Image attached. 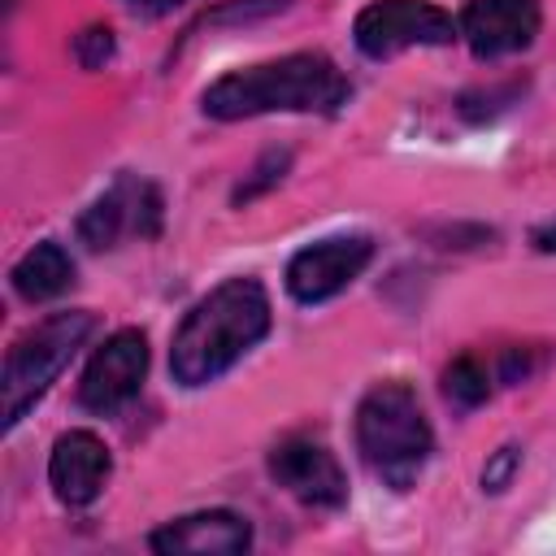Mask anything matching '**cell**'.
<instances>
[{
    "label": "cell",
    "mask_w": 556,
    "mask_h": 556,
    "mask_svg": "<svg viewBox=\"0 0 556 556\" xmlns=\"http://www.w3.org/2000/svg\"><path fill=\"white\" fill-rule=\"evenodd\" d=\"M148 547L156 556H239L252 547V526L230 508H200L156 526Z\"/></svg>",
    "instance_id": "7c38bea8"
},
{
    "label": "cell",
    "mask_w": 556,
    "mask_h": 556,
    "mask_svg": "<svg viewBox=\"0 0 556 556\" xmlns=\"http://www.w3.org/2000/svg\"><path fill=\"white\" fill-rule=\"evenodd\" d=\"M291 169V152L287 148H274V152H265L256 165H252V174H243V182L235 187V204H248V200H256V195H265V191H274L278 182H282V174Z\"/></svg>",
    "instance_id": "2e32d148"
},
{
    "label": "cell",
    "mask_w": 556,
    "mask_h": 556,
    "mask_svg": "<svg viewBox=\"0 0 556 556\" xmlns=\"http://www.w3.org/2000/svg\"><path fill=\"white\" fill-rule=\"evenodd\" d=\"M135 13H143V17H165V13H174L178 4H187V0H126Z\"/></svg>",
    "instance_id": "ffe728a7"
},
{
    "label": "cell",
    "mask_w": 556,
    "mask_h": 556,
    "mask_svg": "<svg viewBox=\"0 0 556 556\" xmlns=\"http://www.w3.org/2000/svg\"><path fill=\"white\" fill-rule=\"evenodd\" d=\"M460 39L478 61H500L513 52H526L543 30V4L539 0H465Z\"/></svg>",
    "instance_id": "30bf717a"
},
{
    "label": "cell",
    "mask_w": 556,
    "mask_h": 556,
    "mask_svg": "<svg viewBox=\"0 0 556 556\" xmlns=\"http://www.w3.org/2000/svg\"><path fill=\"white\" fill-rule=\"evenodd\" d=\"M274 326L269 291L239 274L200 295L169 339V374L178 387H208L230 374Z\"/></svg>",
    "instance_id": "6da1fadb"
},
{
    "label": "cell",
    "mask_w": 556,
    "mask_h": 556,
    "mask_svg": "<svg viewBox=\"0 0 556 556\" xmlns=\"http://www.w3.org/2000/svg\"><path fill=\"white\" fill-rule=\"evenodd\" d=\"M352 96L348 74L321 52H291L243 65L204 87L200 109L213 122H243L265 113H339Z\"/></svg>",
    "instance_id": "7a4b0ae2"
},
{
    "label": "cell",
    "mask_w": 556,
    "mask_h": 556,
    "mask_svg": "<svg viewBox=\"0 0 556 556\" xmlns=\"http://www.w3.org/2000/svg\"><path fill=\"white\" fill-rule=\"evenodd\" d=\"M143 378H148V334L139 326H122L91 352L78 378V404L96 417H109L139 395Z\"/></svg>",
    "instance_id": "ba28073f"
},
{
    "label": "cell",
    "mask_w": 556,
    "mask_h": 556,
    "mask_svg": "<svg viewBox=\"0 0 556 556\" xmlns=\"http://www.w3.org/2000/svg\"><path fill=\"white\" fill-rule=\"evenodd\" d=\"M456 39V17L430 0H369L352 22V43L369 61H387L408 48H447Z\"/></svg>",
    "instance_id": "5b68a950"
},
{
    "label": "cell",
    "mask_w": 556,
    "mask_h": 556,
    "mask_svg": "<svg viewBox=\"0 0 556 556\" xmlns=\"http://www.w3.org/2000/svg\"><path fill=\"white\" fill-rule=\"evenodd\" d=\"M70 52H74V61L83 70H104L113 61V52H117V39H113L109 26H87V30L74 35V48Z\"/></svg>",
    "instance_id": "ac0fdd59"
},
{
    "label": "cell",
    "mask_w": 556,
    "mask_h": 556,
    "mask_svg": "<svg viewBox=\"0 0 556 556\" xmlns=\"http://www.w3.org/2000/svg\"><path fill=\"white\" fill-rule=\"evenodd\" d=\"M521 473V447L517 443H504V447H495L491 456H486V465H482V491L486 495H500V491H508L513 486V478Z\"/></svg>",
    "instance_id": "d6986e66"
},
{
    "label": "cell",
    "mask_w": 556,
    "mask_h": 556,
    "mask_svg": "<svg viewBox=\"0 0 556 556\" xmlns=\"http://www.w3.org/2000/svg\"><path fill=\"white\" fill-rule=\"evenodd\" d=\"M269 478L308 508H343L348 473L339 456L313 434H287L269 447Z\"/></svg>",
    "instance_id": "9c48e42d"
},
{
    "label": "cell",
    "mask_w": 556,
    "mask_h": 556,
    "mask_svg": "<svg viewBox=\"0 0 556 556\" xmlns=\"http://www.w3.org/2000/svg\"><path fill=\"white\" fill-rule=\"evenodd\" d=\"M374 261V235L348 230V235H326L317 243H304L287 261V295L295 304H326L339 291H348Z\"/></svg>",
    "instance_id": "52a82bcc"
},
{
    "label": "cell",
    "mask_w": 556,
    "mask_h": 556,
    "mask_svg": "<svg viewBox=\"0 0 556 556\" xmlns=\"http://www.w3.org/2000/svg\"><path fill=\"white\" fill-rule=\"evenodd\" d=\"M9 282H13L17 300H26V304H48V300H56V295H65V291L74 287V256H70L56 239H43V243H35V248L13 265Z\"/></svg>",
    "instance_id": "4fadbf2b"
},
{
    "label": "cell",
    "mask_w": 556,
    "mask_h": 556,
    "mask_svg": "<svg viewBox=\"0 0 556 556\" xmlns=\"http://www.w3.org/2000/svg\"><path fill=\"white\" fill-rule=\"evenodd\" d=\"M521 91H526V83L469 87V91H460V100H456V113H460L465 122H491V117H500L504 109H513V104L521 100Z\"/></svg>",
    "instance_id": "9a60e30c"
},
{
    "label": "cell",
    "mask_w": 556,
    "mask_h": 556,
    "mask_svg": "<svg viewBox=\"0 0 556 556\" xmlns=\"http://www.w3.org/2000/svg\"><path fill=\"white\" fill-rule=\"evenodd\" d=\"M530 243H534V252H556V217L543 222V226H534L530 230Z\"/></svg>",
    "instance_id": "44dd1931"
},
{
    "label": "cell",
    "mask_w": 556,
    "mask_h": 556,
    "mask_svg": "<svg viewBox=\"0 0 556 556\" xmlns=\"http://www.w3.org/2000/svg\"><path fill=\"white\" fill-rule=\"evenodd\" d=\"M491 365H495V382L500 387H521L543 369V352L534 343H513V348H500L491 356Z\"/></svg>",
    "instance_id": "e0dca14e"
},
{
    "label": "cell",
    "mask_w": 556,
    "mask_h": 556,
    "mask_svg": "<svg viewBox=\"0 0 556 556\" xmlns=\"http://www.w3.org/2000/svg\"><path fill=\"white\" fill-rule=\"evenodd\" d=\"M495 365H491V356H478V352H460L447 369H443V395H447V404H456V408H478V404H486L491 395H495Z\"/></svg>",
    "instance_id": "5bb4252c"
},
{
    "label": "cell",
    "mask_w": 556,
    "mask_h": 556,
    "mask_svg": "<svg viewBox=\"0 0 556 556\" xmlns=\"http://www.w3.org/2000/svg\"><path fill=\"white\" fill-rule=\"evenodd\" d=\"M91 330H96V313L61 308L9 343L4 374H0V426H4V434L48 395V387L78 356V348L91 339Z\"/></svg>",
    "instance_id": "277c9868"
},
{
    "label": "cell",
    "mask_w": 556,
    "mask_h": 556,
    "mask_svg": "<svg viewBox=\"0 0 556 556\" xmlns=\"http://www.w3.org/2000/svg\"><path fill=\"white\" fill-rule=\"evenodd\" d=\"M356 452L387 491H413L430 465L434 430L417 391L400 378L378 382L356 404Z\"/></svg>",
    "instance_id": "3957f363"
},
{
    "label": "cell",
    "mask_w": 556,
    "mask_h": 556,
    "mask_svg": "<svg viewBox=\"0 0 556 556\" xmlns=\"http://www.w3.org/2000/svg\"><path fill=\"white\" fill-rule=\"evenodd\" d=\"M165 222V200L152 182L135 174H117L83 213H78V239L91 252H113L126 235L156 239Z\"/></svg>",
    "instance_id": "8992f818"
},
{
    "label": "cell",
    "mask_w": 556,
    "mask_h": 556,
    "mask_svg": "<svg viewBox=\"0 0 556 556\" xmlns=\"http://www.w3.org/2000/svg\"><path fill=\"white\" fill-rule=\"evenodd\" d=\"M113 473V456L96 430H65L48 456V486L65 508H87L100 500Z\"/></svg>",
    "instance_id": "8fae6325"
}]
</instances>
